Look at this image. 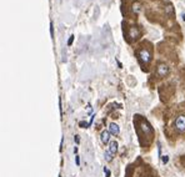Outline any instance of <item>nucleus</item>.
Segmentation results:
<instances>
[{
	"instance_id": "nucleus-15",
	"label": "nucleus",
	"mask_w": 185,
	"mask_h": 177,
	"mask_svg": "<svg viewBox=\"0 0 185 177\" xmlns=\"http://www.w3.org/2000/svg\"><path fill=\"white\" fill-rule=\"evenodd\" d=\"M104 172H105V173H106V177H110V171H109L108 169H106V167H105V169H104Z\"/></svg>"
},
{
	"instance_id": "nucleus-3",
	"label": "nucleus",
	"mask_w": 185,
	"mask_h": 177,
	"mask_svg": "<svg viewBox=\"0 0 185 177\" xmlns=\"http://www.w3.org/2000/svg\"><path fill=\"white\" fill-rule=\"evenodd\" d=\"M169 74V67H168V65H165V64H160L158 67H156V75L160 76V77H164L166 76Z\"/></svg>"
},
{
	"instance_id": "nucleus-1",
	"label": "nucleus",
	"mask_w": 185,
	"mask_h": 177,
	"mask_svg": "<svg viewBox=\"0 0 185 177\" xmlns=\"http://www.w3.org/2000/svg\"><path fill=\"white\" fill-rule=\"evenodd\" d=\"M138 58H139V61L143 65H148L151 60V51L146 48H143L138 51Z\"/></svg>"
},
{
	"instance_id": "nucleus-6",
	"label": "nucleus",
	"mask_w": 185,
	"mask_h": 177,
	"mask_svg": "<svg viewBox=\"0 0 185 177\" xmlns=\"http://www.w3.org/2000/svg\"><path fill=\"white\" fill-rule=\"evenodd\" d=\"M112 155H115L118 152V142L117 141H110L109 143V150H108Z\"/></svg>"
},
{
	"instance_id": "nucleus-9",
	"label": "nucleus",
	"mask_w": 185,
	"mask_h": 177,
	"mask_svg": "<svg viewBox=\"0 0 185 177\" xmlns=\"http://www.w3.org/2000/svg\"><path fill=\"white\" fill-rule=\"evenodd\" d=\"M105 160L108 161V162H110V161L113 160V155H112V153H110L109 151H106V152H105Z\"/></svg>"
},
{
	"instance_id": "nucleus-2",
	"label": "nucleus",
	"mask_w": 185,
	"mask_h": 177,
	"mask_svg": "<svg viewBox=\"0 0 185 177\" xmlns=\"http://www.w3.org/2000/svg\"><path fill=\"white\" fill-rule=\"evenodd\" d=\"M175 129L179 132H185V116L184 115H180L177 119V121H175Z\"/></svg>"
},
{
	"instance_id": "nucleus-8",
	"label": "nucleus",
	"mask_w": 185,
	"mask_h": 177,
	"mask_svg": "<svg viewBox=\"0 0 185 177\" xmlns=\"http://www.w3.org/2000/svg\"><path fill=\"white\" fill-rule=\"evenodd\" d=\"M133 11L135 13V14H138L139 11H140V4H139V3H134L133 4Z\"/></svg>"
},
{
	"instance_id": "nucleus-16",
	"label": "nucleus",
	"mask_w": 185,
	"mask_h": 177,
	"mask_svg": "<svg viewBox=\"0 0 185 177\" xmlns=\"http://www.w3.org/2000/svg\"><path fill=\"white\" fill-rule=\"evenodd\" d=\"M75 164L79 166L80 165V160H79V156H75Z\"/></svg>"
},
{
	"instance_id": "nucleus-18",
	"label": "nucleus",
	"mask_w": 185,
	"mask_h": 177,
	"mask_svg": "<svg viewBox=\"0 0 185 177\" xmlns=\"http://www.w3.org/2000/svg\"><path fill=\"white\" fill-rule=\"evenodd\" d=\"M181 18H183V20L185 21V13H183V14H181Z\"/></svg>"
},
{
	"instance_id": "nucleus-5",
	"label": "nucleus",
	"mask_w": 185,
	"mask_h": 177,
	"mask_svg": "<svg viewBox=\"0 0 185 177\" xmlns=\"http://www.w3.org/2000/svg\"><path fill=\"white\" fill-rule=\"evenodd\" d=\"M119 132H120V127L118 126L117 124L112 122V124L109 125V133H110V135H114V136H118V135H119Z\"/></svg>"
},
{
	"instance_id": "nucleus-14",
	"label": "nucleus",
	"mask_w": 185,
	"mask_h": 177,
	"mask_svg": "<svg viewBox=\"0 0 185 177\" xmlns=\"http://www.w3.org/2000/svg\"><path fill=\"white\" fill-rule=\"evenodd\" d=\"M73 41H74V36L71 35V36H70V39H69V40H68V45H69V46H70V45L73 44Z\"/></svg>"
},
{
	"instance_id": "nucleus-12",
	"label": "nucleus",
	"mask_w": 185,
	"mask_h": 177,
	"mask_svg": "<svg viewBox=\"0 0 185 177\" xmlns=\"http://www.w3.org/2000/svg\"><path fill=\"white\" fill-rule=\"evenodd\" d=\"M79 126L83 127V129H86V127H89V124L85 122V121H81V122L79 124Z\"/></svg>"
},
{
	"instance_id": "nucleus-4",
	"label": "nucleus",
	"mask_w": 185,
	"mask_h": 177,
	"mask_svg": "<svg viewBox=\"0 0 185 177\" xmlns=\"http://www.w3.org/2000/svg\"><path fill=\"white\" fill-rule=\"evenodd\" d=\"M129 38H130V40H136L139 36H140V30L138 29L136 26H131L130 29H129Z\"/></svg>"
},
{
	"instance_id": "nucleus-7",
	"label": "nucleus",
	"mask_w": 185,
	"mask_h": 177,
	"mask_svg": "<svg viewBox=\"0 0 185 177\" xmlns=\"http://www.w3.org/2000/svg\"><path fill=\"white\" fill-rule=\"evenodd\" d=\"M100 138H101V142L103 143H109L110 142V133H109V131H103L101 132V135H100Z\"/></svg>"
},
{
	"instance_id": "nucleus-10",
	"label": "nucleus",
	"mask_w": 185,
	"mask_h": 177,
	"mask_svg": "<svg viewBox=\"0 0 185 177\" xmlns=\"http://www.w3.org/2000/svg\"><path fill=\"white\" fill-rule=\"evenodd\" d=\"M165 11H166L168 15H173V6L172 5H168V6L165 8Z\"/></svg>"
},
{
	"instance_id": "nucleus-13",
	"label": "nucleus",
	"mask_w": 185,
	"mask_h": 177,
	"mask_svg": "<svg viewBox=\"0 0 185 177\" xmlns=\"http://www.w3.org/2000/svg\"><path fill=\"white\" fill-rule=\"evenodd\" d=\"M50 34H52V38L54 39V27H53V22L50 21Z\"/></svg>"
},
{
	"instance_id": "nucleus-17",
	"label": "nucleus",
	"mask_w": 185,
	"mask_h": 177,
	"mask_svg": "<svg viewBox=\"0 0 185 177\" xmlns=\"http://www.w3.org/2000/svg\"><path fill=\"white\" fill-rule=\"evenodd\" d=\"M74 141H75V143H79V142H80V138H79V136H78V135L75 136V138H74Z\"/></svg>"
},
{
	"instance_id": "nucleus-11",
	"label": "nucleus",
	"mask_w": 185,
	"mask_h": 177,
	"mask_svg": "<svg viewBox=\"0 0 185 177\" xmlns=\"http://www.w3.org/2000/svg\"><path fill=\"white\" fill-rule=\"evenodd\" d=\"M161 162H163V164L164 165H166V164H168V162H169V156H161Z\"/></svg>"
}]
</instances>
